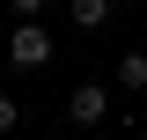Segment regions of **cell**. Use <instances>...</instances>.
I'll list each match as a JSON object with an SVG mask.
<instances>
[{"mask_svg": "<svg viewBox=\"0 0 147 140\" xmlns=\"http://www.w3.org/2000/svg\"><path fill=\"white\" fill-rule=\"evenodd\" d=\"M140 140H147V125H140Z\"/></svg>", "mask_w": 147, "mask_h": 140, "instance_id": "52a82bcc", "label": "cell"}, {"mask_svg": "<svg viewBox=\"0 0 147 140\" xmlns=\"http://www.w3.org/2000/svg\"><path fill=\"white\" fill-rule=\"evenodd\" d=\"M66 111H74V125H103L110 118V88H96V81H81L66 96Z\"/></svg>", "mask_w": 147, "mask_h": 140, "instance_id": "7a4b0ae2", "label": "cell"}, {"mask_svg": "<svg viewBox=\"0 0 147 140\" xmlns=\"http://www.w3.org/2000/svg\"><path fill=\"white\" fill-rule=\"evenodd\" d=\"M118 88H132V96L147 88V52H140V44H132V52L118 59Z\"/></svg>", "mask_w": 147, "mask_h": 140, "instance_id": "277c9868", "label": "cell"}, {"mask_svg": "<svg viewBox=\"0 0 147 140\" xmlns=\"http://www.w3.org/2000/svg\"><path fill=\"white\" fill-rule=\"evenodd\" d=\"M15 118H22V103H15V96H0V140L15 133Z\"/></svg>", "mask_w": 147, "mask_h": 140, "instance_id": "5b68a950", "label": "cell"}, {"mask_svg": "<svg viewBox=\"0 0 147 140\" xmlns=\"http://www.w3.org/2000/svg\"><path fill=\"white\" fill-rule=\"evenodd\" d=\"M7 59H15V67H44V59H52V30H44V22H15Z\"/></svg>", "mask_w": 147, "mask_h": 140, "instance_id": "6da1fadb", "label": "cell"}, {"mask_svg": "<svg viewBox=\"0 0 147 140\" xmlns=\"http://www.w3.org/2000/svg\"><path fill=\"white\" fill-rule=\"evenodd\" d=\"M66 15H74V30H103L110 22V0H66Z\"/></svg>", "mask_w": 147, "mask_h": 140, "instance_id": "3957f363", "label": "cell"}, {"mask_svg": "<svg viewBox=\"0 0 147 140\" xmlns=\"http://www.w3.org/2000/svg\"><path fill=\"white\" fill-rule=\"evenodd\" d=\"M140 7H147V0H140Z\"/></svg>", "mask_w": 147, "mask_h": 140, "instance_id": "ba28073f", "label": "cell"}, {"mask_svg": "<svg viewBox=\"0 0 147 140\" xmlns=\"http://www.w3.org/2000/svg\"><path fill=\"white\" fill-rule=\"evenodd\" d=\"M7 7H15V22H37V15H44V0H7Z\"/></svg>", "mask_w": 147, "mask_h": 140, "instance_id": "8992f818", "label": "cell"}]
</instances>
